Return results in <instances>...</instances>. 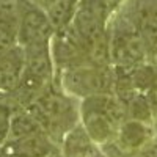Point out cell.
<instances>
[{
	"mask_svg": "<svg viewBox=\"0 0 157 157\" xmlns=\"http://www.w3.org/2000/svg\"><path fill=\"white\" fill-rule=\"evenodd\" d=\"M151 127L149 124L134 121V120H126L115 138L116 149L126 152V154H135L141 148H145L148 143H151Z\"/></svg>",
	"mask_w": 157,
	"mask_h": 157,
	"instance_id": "9",
	"label": "cell"
},
{
	"mask_svg": "<svg viewBox=\"0 0 157 157\" xmlns=\"http://www.w3.org/2000/svg\"><path fill=\"white\" fill-rule=\"evenodd\" d=\"M33 3H36V5H39L41 8H44V10H47L52 3L55 2V0H32Z\"/></svg>",
	"mask_w": 157,
	"mask_h": 157,
	"instance_id": "18",
	"label": "cell"
},
{
	"mask_svg": "<svg viewBox=\"0 0 157 157\" xmlns=\"http://www.w3.org/2000/svg\"><path fill=\"white\" fill-rule=\"evenodd\" d=\"M154 141H155V143H157V134H155V140H154Z\"/></svg>",
	"mask_w": 157,
	"mask_h": 157,
	"instance_id": "20",
	"label": "cell"
},
{
	"mask_svg": "<svg viewBox=\"0 0 157 157\" xmlns=\"http://www.w3.org/2000/svg\"><path fill=\"white\" fill-rule=\"evenodd\" d=\"M27 110L58 146L64 135L80 123V102L77 104L72 96L55 86V83Z\"/></svg>",
	"mask_w": 157,
	"mask_h": 157,
	"instance_id": "2",
	"label": "cell"
},
{
	"mask_svg": "<svg viewBox=\"0 0 157 157\" xmlns=\"http://www.w3.org/2000/svg\"><path fill=\"white\" fill-rule=\"evenodd\" d=\"M25 69V52L16 46L0 55V94H11L17 90Z\"/></svg>",
	"mask_w": 157,
	"mask_h": 157,
	"instance_id": "8",
	"label": "cell"
},
{
	"mask_svg": "<svg viewBox=\"0 0 157 157\" xmlns=\"http://www.w3.org/2000/svg\"><path fill=\"white\" fill-rule=\"evenodd\" d=\"M130 77H132V83L138 93H148L157 82V71L148 61H145L130 68Z\"/></svg>",
	"mask_w": 157,
	"mask_h": 157,
	"instance_id": "13",
	"label": "cell"
},
{
	"mask_svg": "<svg viewBox=\"0 0 157 157\" xmlns=\"http://www.w3.org/2000/svg\"><path fill=\"white\" fill-rule=\"evenodd\" d=\"M126 120V105L113 93L94 94L80 101V123L94 145L113 143Z\"/></svg>",
	"mask_w": 157,
	"mask_h": 157,
	"instance_id": "1",
	"label": "cell"
},
{
	"mask_svg": "<svg viewBox=\"0 0 157 157\" xmlns=\"http://www.w3.org/2000/svg\"><path fill=\"white\" fill-rule=\"evenodd\" d=\"M17 11V43L22 47H33L52 43L55 29L44 8L32 0H14Z\"/></svg>",
	"mask_w": 157,
	"mask_h": 157,
	"instance_id": "5",
	"label": "cell"
},
{
	"mask_svg": "<svg viewBox=\"0 0 157 157\" xmlns=\"http://www.w3.org/2000/svg\"><path fill=\"white\" fill-rule=\"evenodd\" d=\"M17 44L16 2L0 0V55L16 47Z\"/></svg>",
	"mask_w": 157,
	"mask_h": 157,
	"instance_id": "10",
	"label": "cell"
},
{
	"mask_svg": "<svg viewBox=\"0 0 157 157\" xmlns=\"http://www.w3.org/2000/svg\"><path fill=\"white\" fill-rule=\"evenodd\" d=\"M145 94H146V98H148V101H149V105H151V109H152L154 116H157V82H155V85L148 91V93H145Z\"/></svg>",
	"mask_w": 157,
	"mask_h": 157,
	"instance_id": "16",
	"label": "cell"
},
{
	"mask_svg": "<svg viewBox=\"0 0 157 157\" xmlns=\"http://www.w3.org/2000/svg\"><path fill=\"white\" fill-rule=\"evenodd\" d=\"M124 13L145 38L148 54L157 49V0H132Z\"/></svg>",
	"mask_w": 157,
	"mask_h": 157,
	"instance_id": "6",
	"label": "cell"
},
{
	"mask_svg": "<svg viewBox=\"0 0 157 157\" xmlns=\"http://www.w3.org/2000/svg\"><path fill=\"white\" fill-rule=\"evenodd\" d=\"M47 157H61V152H55V154H52V155H47Z\"/></svg>",
	"mask_w": 157,
	"mask_h": 157,
	"instance_id": "19",
	"label": "cell"
},
{
	"mask_svg": "<svg viewBox=\"0 0 157 157\" xmlns=\"http://www.w3.org/2000/svg\"><path fill=\"white\" fill-rule=\"evenodd\" d=\"M3 152L6 157H47L60 152V146L46 132H39L16 141H5Z\"/></svg>",
	"mask_w": 157,
	"mask_h": 157,
	"instance_id": "7",
	"label": "cell"
},
{
	"mask_svg": "<svg viewBox=\"0 0 157 157\" xmlns=\"http://www.w3.org/2000/svg\"><path fill=\"white\" fill-rule=\"evenodd\" d=\"M94 149H96L94 143L86 134L82 123H78L75 127H72L64 135L60 145L61 157H88Z\"/></svg>",
	"mask_w": 157,
	"mask_h": 157,
	"instance_id": "11",
	"label": "cell"
},
{
	"mask_svg": "<svg viewBox=\"0 0 157 157\" xmlns=\"http://www.w3.org/2000/svg\"><path fill=\"white\" fill-rule=\"evenodd\" d=\"M134 157H157V143L151 141L145 148H141L140 151H137L134 154Z\"/></svg>",
	"mask_w": 157,
	"mask_h": 157,
	"instance_id": "15",
	"label": "cell"
},
{
	"mask_svg": "<svg viewBox=\"0 0 157 157\" xmlns=\"http://www.w3.org/2000/svg\"><path fill=\"white\" fill-rule=\"evenodd\" d=\"M58 75L60 88L72 98H90L94 94L113 93L115 69L112 66L83 64L61 71Z\"/></svg>",
	"mask_w": 157,
	"mask_h": 157,
	"instance_id": "4",
	"label": "cell"
},
{
	"mask_svg": "<svg viewBox=\"0 0 157 157\" xmlns=\"http://www.w3.org/2000/svg\"><path fill=\"white\" fill-rule=\"evenodd\" d=\"M39 132H44V130L41 124L38 123V120L27 109H21V110H16L11 116V123H10L8 135L5 141H16L25 137L39 134Z\"/></svg>",
	"mask_w": 157,
	"mask_h": 157,
	"instance_id": "12",
	"label": "cell"
},
{
	"mask_svg": "<svg viewBox=\"0 0 157 157\" xmlns=\"http://www.w3.org/2000/svg\"><path fill=\"white\" fill-rule=\"evenodd\" d=\"M126 110H127L129 120L140 121V123H145V124H149L152 121V118H154L152 109L149 105V101H148L145 93H137L132 99L129 101Z\"/></svg>",
	"mask_w": 157,
	"mask_h": 157,
	"instance_id": "14",
	"label": "cell"
},
{
	"mask_svg": "<svg viewBox=\"0 0 157 157\" xmlns=\"http://www.w3.org/2000/svg\"><path fill=\"white\" fill-rule=\"evenodd\" d=\"M148 63H149L151 66L157 71V49L151 50L149 54H148Z\"/></svg>",
	"mask_w": 157,
	"mask_h": 157,
	"instance_id": "17",
	"label": "cell"
},
{
	"mask_svg": "<svg viewBox=\"0 0 157 157\" xmlns=\"http://www.w3.org/2000/svg\"><path fill=\"white\" fill-rule=\"evenodd\" d=\"M109 35L112 64L116 68H134L148 60V44L126 13L118 14Z\"/></svg>",
	"mask_w": 157,
	"mask_h": 157,
	"instance_id": "3",
	"label": "cell"
}]
</instances>
